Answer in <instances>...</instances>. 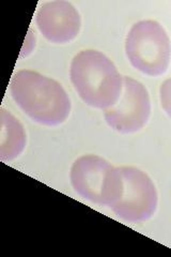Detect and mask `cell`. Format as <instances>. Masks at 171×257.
<instances>
[{
  "label": "cell",
  "instance_id": "1",
  "mask_svg": "<svg viewBox=\"0 0 171 257\" xmlns=\"http://www.w3.org/2000/svg\"><path fill=\"white\" fill-rule=\"evenodd\" d=\"M12 98L34 121L56 126L67 120L71 101L60 83L30 70H21L10 84Z\"/></svg>",
  "mask_w": 171,
  "mask_h": 257
},
{
  "label": "cell",
  "instance_id": "2",
  "mask_svg": "<svg viewBox=\"0 0 171 257\" xmlns=\"http://www.w3.org/2000/svg\"><path fill=\"white\" fill-rule=\"evenodd\" d=\"M71 82L86 104L107 109L123 88V77L107 56L94 50L79 52L71 62Z\"/></svg>",
  "mask_w": 171,
  "mask_h": 257
},
{
  "label": "cell",
  "instance_id": "3",
  "mask_svg": "<svg viewBox=\"0 0 171 257\" xmlns=\"http://www.w3.org/2000/svg\"><path fill=\"white\" fill-rule=\"evenodd\" d=\"M126 57L132 66L149 76L166 73L171 58L170 39L159 23L146 20L132 26L125 41Z\"/></svg>",
  "mask_w": 171,
  "mask_h": 257
},
{
  "label": "cell",
  "instance_id": "4",
  "mask_svg": "<svg viewBox=\"0 0 171 257\" xmlns=\"http://www.w3.org/2000/svg\"><path fill=\"white\" fill-rule=\"evenodd\" d=\"M70 178L77 194L93 204L111 207L120 197V167L112 166L99 156L89 155L77 159L71 168Z\"/></svg>",
  "mask_w": 171,
  "mask_h": 257
},
{
  "label": "cell",
  "instance_id": "5",
  "mask_svg": "<svg viewBox=\"0 0 171 257\" xmlns=\"http://www.w3.org/2000/svg\"><path fill=\"white\" fill-rule=\"evenodd\" d=\"M122 191L110 208L120 219L131 223L144 222L155 213L158 196L150 177L139 168L120 167Z\"/></svg>",
  "mask_w": 171,
  "mask_h": 257
},
{
  "label": "cell",
  "instance_id": "6",
  "mask_svg": "<svg viewBox=\"0 0 171 257\" xmlns=\"http://www.w3.org/2000/svg\"><path fill=\"white\" fill-rule=\"evenodd\" d=\"M150 115L151 101L148 89L138 80L124 76L118 101L104 111L106 122L117 132L129 134L140 131L148 122Z\"/></svg>",
  "mask_w": 171,
  "mask_h": 257
},
{
  "label": "cell",
  "instance_id": "7",
  "mask_svg": "<svg viewBox=\"0 0 171 257\" xmlns=\"http://www.w3.org/2000/svg\"><path fill=\"white\" fill-rule=\"evenodd\" d=\"M37 26L50 42L63 44L74 40L80 31L81 19L74 6L68 2H51L40 8Z\"/></svg>",
  "mask_w": 171,
  "mask_h": 257
},
{
  "label": "cell",
  "instance_id": "8",
  "mask_svg": "<svg viewBox=\"0 0 171 257\" xmlns=\"http://www.w3.org/2000/svg\"><path fill=\"white\" fill-rule=\"evenodd\" d=\"M26 145V134L22 123L9 111L2 110V138H0V158L12 161L19 157Z\"/></svg>",
  "mask_w": 171,
  "mask_h": 257
},
{
  "label": "cell",
  "instance_id": "9",
  "mask_svg": "<svg viewBox=\"0 0 171 257\" xmlns=\"http://www.w3.org/2000/svg\"><path fill=\"white\" fill-rule=\"evenodd\" d=\"M159 100L162 109L171 118V78L166 79L159 88Z\"/></svg>",
  "mask_w": 171,
  "mask_h": 257
}]
</instances>
